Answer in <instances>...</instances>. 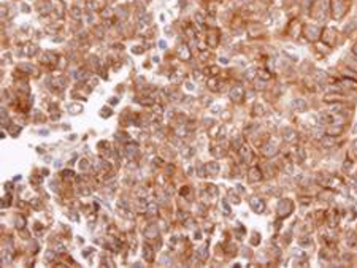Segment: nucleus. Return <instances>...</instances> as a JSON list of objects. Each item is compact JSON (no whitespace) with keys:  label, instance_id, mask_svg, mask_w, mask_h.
<instances>
[{"label":"nucleus","instance_id":"15","mask_svg":"<svg viewBox=\"0 0 357 268\" xmlns=\"http://www.w3.org/2000/svg\"><path fill=\"white\" fill-rule=\"evenodd\" d=\"M100 116H102V117H110V116H111V110H110V108H102Z\"/></svg>","mask_w":357,"mask_h":268},{"label":"nucleus","instance_id":"19","mask_svg":"<svg viewBox=\"0 0 357 268\" xmlns=\"http://www.w3.org/2000/svg\"><path fill=\"white\" fill-rule=\"evenodd\" d=\"M10 202H11V195H10V193H7V195L3 197V202H2V203H3V206H8Z\"/></svg>","mask_w":357,"mask_h":268},{"label":"nucleus","instance_id":"1","mask_svg":"<svg viewBox=\"0 0 357 268\" xmlns=\"http://www.w3.org/2000/svg\"><path fill=\"white\" fill-rule=\"evenodd\" d=\"M279 214H281L283 217H286V216H289L291 214V211H292V203L289 202V200H284L283 203H279Z\"/></svg>","mask_w":357,"mask_h":268},{"label":"nucleus","instance_id":"20","mask_svg":"<svg viewBox=\"0 0 357 268\" xmlns=\"http://www.w3.org/2000/svg\"><path fill=\"white\" fill-rule=\"evenodd\" d=\"M116 138H124V141H129V135H127V133H122V132H118V133H116Z\"/></svg>","mask_w":357,"mask_h":268},{"label":"nucleus","instance_id":"2","mask_svg":"<svg viewBox=\"0 0 357 268\" xmlns=\"http://www.w3.org/2000/svg\"><path fill=\"white\" fill-rule=\"evenodd\" d=\"M251 206H252V209L256 211V213H262L265 209V203L259 197H252L251 198Z\"/></svg>","mask_w":357,"mask_h":268},{"label":"nucleus","instance_id":"5","mask_svg":"<svg viewBox=\"0 0 357 268\" xmlns=\"http://www.w3.org/2000/svg\"><path fill=\"white\" fill-rule=\"evenodd\" d=\"M262 179V173H260V170L259 168H251L249 170V181H260Z\"/></svg>","mask_w":357,"mask_h":268},{"label":"nucleus","instance_id":"23","mask_svg":"<svg viewBox=\"0 0 357 268\" xmlns=\"http://www.w3.org/2000/svg\"><path fill=\"white\" fill-rule=\"evenodd\" d=\"M354 54H357V44L354 46Z\"/></svg>","mask_w":357,"mask_h":268},{"label":"nucleus","instance_id":"10","mask_svg":"<svg viewBox=\"0 0 357 268\" xmlns=\"http://www.w3.org/2000/svg\"><path fill=\"white\" fill-rule=\"evenodd\" d=\"M2 262H3V263H10V262H11V249H8V248H3Z\"/></svg>","mask_w":357,"mask_h":268},{"label":"nucleus","instance_id":"14","mask_svg":"<svg viewBox=\"0 0 357 268\" xmlns=\"http://www.w3.org/2000/svg\"><path fill=\"white\" fill-rule=\"evenodd\" d=\"M207 167H208V170H210V173H211V175H216V173L219 172V167H218L216 163H208Z\"/></svg>","mask_w":357,"mask_h":268},{"label":"nucleus","instance_id":"3","mask_svg":"<svg viewBox=\"0 0 357 268\" xmlns=\"http://www.w3.org/2000/svg\"><path fill=\"white\" fill-rule=\"evenodd\" d=\"M157 235H159V232H157V227H156V225H148V227H146L144 236H146L148 240H154V238H157Z\"/></svg>","mask_w":357,"mask_h":268},{"label":"nucleus","instance_id":"12","mask_svg":"<svg viewBox=\"0 0 357 268\" xmlns=\"http://www.w3.org/2000/svg\"><path fill=\"white\" fill-rule=\"evenodd\" d=\"M319 117H321V121H322V122H333V116H332V114L321 113V114H319Z\"/></svg>","mask_w":357,"mask_h":268},{"label":"nucleus","instance_id":"21","mask_svg":"<svg viewBox=\"0 0 357 268\" xmlns=\"http://www.w3.org/2000/svg\"><path fill=\"white\" fill-rule=\"evenodd\" d=\"M62 176H75V173L71 172V170H65V172L62 173Z\"/></svg>","mask_w":357,"mask_h":268},{"label":"nucleus","instance_id":"7","mask_svg":"<svg viewBox=\"0 0 357 268\" xmlns=\"http://www.w3.org/2000/svg\"><path fill=\"white\" fill-rule=\"evenodd\" d=\"M241 97H243V90H241L240 87H237V89H234V90L230 92V99H232L234 102H240Z\"/></svg>","mask_w":357,"mask_h":268},{"label":"nucleus","instance_id":"18","mask_svg":"<svg viewBox=\"0 0 357 268\" xmlns=\"http://www.w3.org/2000/svg\"><path fill=\"white\" fill-rule=\"evenodd\" d=\"M87 159H81L80 160V170H83V172H86V170H87Z\"/></svg>","mask_w":357,"mask_h":268},{"label":"nucleus","instance_id":"16","mask_svg":"<svg viewBox=\"0 0 357 268\" xmlns=\"http://www.w3.org/2000/svg\"><path fill=\"white\" fill-rule=\"evenodd\" d=\"M148 213H149L151 216H152V214L156 216V214H157V206H156V205H152V203H151V205H148Z\"/></svg>","mask_w":357,"mask_h":268},{"label":"nucleus","instance_id":"13","mask_svg":"<svg viewBox=\"0 0 357 268\" xmlns=\"http://www.w3.org/2000/svg\"><path fill=\"white\" fill-rule=\"evenodd\" d=\"M292 106H294L295 110H300V111H302V110H305V108H307V105L303 103V100H295V102L292 103Z\"/></svg>","mask_w":357,"mask_h":268},{"label":"nucleus","instance_id":"8","mask_svg":"<svg viewBox=\"0 0 357 268\" xmlns=\"http://www.w3.org/2000/svg\"><path fill=\"white\" fill-rule=\"evenodd\" d=\"M14 224H16V229H18V230H22V229L25 227V224H27V221H25L24 216H18L16 221H14Z\"/></svg>","mask_w":357,"mask_h":268},{"label":"nucleus","instance_id":"9","mask_svg":"<svg viewBox=\"0 0 357 268\" xmlns=\"http://www.w3.org/2000/svg\"><path fill=\"white\" fill-rule=\"evenodd\" d=\"M151 254H152V249H151L149 246L144 245V246H143V257H144L148 262H152V255H151Z\"/></svg>","mask_w":357,"mask_h":268},{"label":"nucleus","instance_id":"22","mask_svg":"<svg viewBox=\"0 0 357 268\" xmlns=\"http://www.w3.org/2000/svg\"><path fill=\"white\" fill-rule=\"evenodd\" d=\"M118 102H119L118 99H111V100H110V103H111V105H118Z\"/></svg>","mask_w":357,"mask_h":268},{"label":"nucleus","instance_id":"17","mask_svg":"<svg viewBox=\"0 0 357 268\" xmlns=\"http://www.w3.org/2000/svg\"><path fill=\"white\" fill-rule=\"evenodd\" d=\"M138 103H141V105H144V106H154V102H152L151 99H143V100H140Z\"/></svg>","mask_w":357,"mask_h":268},{"label":"nucleus","instance_id":"6","mask_svg":"<svg viewBox=\"0 0 357 268\" xmlns=\"http://www.w3.org/2000/svg\"><path fill=\"white\" fill-rule=\"evenodd\" d=\"M81 111H83V106H81V105H78L76 102H73V103H70V105H68V113H70V114H73V116H75V114H78V113H81Z\"/></svg>","mask_w":357,"mask_h":268},{"label":"nucleus","instance_id":"11","mask_svg":"<svg viewBox=\"0 0 357 268\" xmlns=\"http://www.w3.org/2000/svg\"><path fill=\"white\" fill-rule=\"evenodd\" d=\"M240 151H241V157H244V162L249 163V162H251V152H249V149L246 148V146H243Z\"/></svg>","mask_w":357,"mask_h":268},{"label":"nucleus","instance_id":"4","mask_svg":"<svg viewBox=\"0 0 357 268\" xmlns=\"http://www.w3.org/2000/svg\"><path fill=\"white\" fill-rule=\"evenodd\" d=\"M125 151H127V156H129V157H135L137 152H138V144L129 141V144L125 146Z\"/></svg>","mask_w":357,"mask_h":268}]
</instances>
